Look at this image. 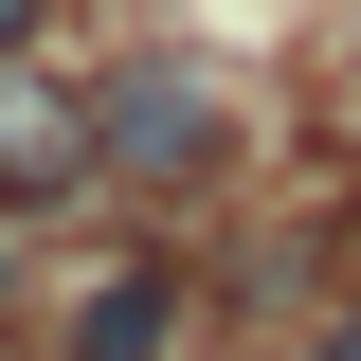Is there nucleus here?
Returning a JSON list of instances; mask_svg holds the SVG:
<instances>
[{
    "label": "nucleus",
    "instance_id": "obj_1",
    "mask_svg": "<svg viewBox=\"0 0 361 361\" xmlns=\"http://www.w3.org/2000/svg\"><path fill=\"white\" fill-rule=\"evenodd\" d=\"M73 90H90V145H109L127 199H199V180H235V73H217V54L145 37V54H109V73H73Z\"/></svg>",
    "mask_w": 361,
    "mask_h": 361
},
{
    "label": "nucleus",
    "instance_id": "obj_2",
    "mask_svg": "<svg viewBox=\"0 0 361 361\" xmlns=\"http://www.w3.org/2000/svg\"><path fill=\"white\" fill-rule=\"evenodd\" d=\"M90 180H109V145H90V90L0 73V217H54V199H90Z\"/></svg>",
    "mask_w": 361,
    "mask_h": 361
},
{
    "label": "nucleus",
    "instance_id": "obj_3",
    "mask_svg": "<svg viewBox=\"0 0 361 361\" xmlns=\"http://www.w3.org/2000/svg\"><path fill=\"white\" fill-rule=\"evenodd\" d=\"M180 325H199V271L180 253H127L73 289V361H180Z\"/></svg>",
    "mask_w": 361,
    "mask_h": 361
},
{
    "label": "nucleus",
    "instance_id": "obj_4",
    "mask_svg": "<svg viewBox=\"0 0 361 361\" xmlns=\"http://www.w3.org/2000/svg\"><path fill=\"white\" fill-rule=\"evenodd\" d=\"M37 37H54V0H0V73H37Z\"/></svg>",
    "mask_w": 361,
    "mask_h": 361
},
{
    "label": "nucleus",
    "instance_id": "obj_5",
    "mask_svg": "<svg viewBox=\"0 0 361 361\" xmlns=\"http://www.w3.org/2000/svg\"><path fill=\"white\" fill-rule=\"evenodd\" d=\"M307 361H361V307H325V325H307Z\"/></svg>",
    "mask_w": 361,
    "mask_h": 361
}]
</instances>
